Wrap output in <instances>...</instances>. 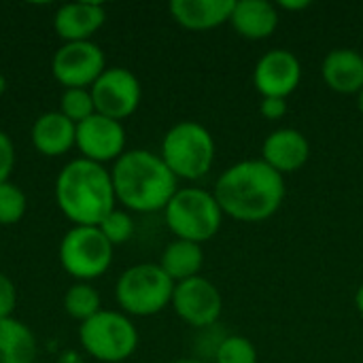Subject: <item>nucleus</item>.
<instances>
[{
  "label": "nucleus",
  "instance_id": "nucleus-1",
  "mask_svg": "<svg viewBox=\"0 0 363 363\" xmlns=\"http://www.w3.org/2000/svg\"><path fill=\"white\" fill-rule=\"evenodd\" d=\"M213 194L223 215L259 223L279 213L285 200V177L262 160H245L219 174Z\"/></svg>",
  "mask_w": 363,
  "mask_h": 363
},
{
  "label": "nucleus",
  "instance_id": "nucleus-2",
  "mask_svg": "<svg viewBox=\"0 0 363 363\" xmlns=\"http://www.w3.org/2000/svg\"><path fill=\"white\" fill-rule=\"evenodd\" d=\"M117 202L130 213H157L177 194V177L160 153L147 149L125 151L111 168Z\"/></svg>",
  "mask_w": 363,
  "mask_h": 363
},
{
  "label": "nucleus",
  "instance_id": "nucleus-3",
  "mask_svg": "<svg viewBox=\"0 0 363 363\" xmlns=\"http://www.w3.org/2000/svg\"><path fill=\"white\" fill-rule=\"evenodd\" d=\"M55 202L74 225H100L117 206L111 170L85 157L68 162L55 179Z\"/></svg>",
  "mask_w": 363,
  "mask_h": 363
},
{
  "label": "nucleus",
  "instance_id": "nucleus-4",
  "mask_svg": "<svg viewBox=\"0 0 363 363\" xmlns=\"http://www.w3.org/2000/svg\"><path fill=\"white\" fill-rule=\"evenodd\" d=\"M164 217L168 230L179 240L202 245L217 236L225 215L213 191L202 187H179L164 208Z\"/></svg>",
  "mask_w": 363,
  "mask_h": 363
},
{
  "label": "nucleus",
  "instance_id": "nucleus-5",
  "mask_svg": "<svg viewBox=\"0 0 363 363\" xmlns=\"http://www.w3.org/2000/svg\"><path fill=\"white\" fill-rule=\"evenodd\" d=\"M160 157L177 179L198 181L213 168L215 138L198 121H179L164 134Z\"/></svg>",
  "mask_w": 363,
  "mask_h": 363
},
{
  "label": "nucleus",
  "instance_id": "nucleus-6",
  "mask_svg": "<svg viewBox=\"0 0 363 363\" xmlns=\"http://www.w3.org/2000/svg\"><path fill=\"white\" fill-rule=\"evenodd\" d=\"M174 285L160 264H136L117 279L115 298L125 315L153 317L170 306Z\"/></svg>",
  "mask_w": 363,
  "mask_h": 363
},
{
  "label": "nucleus",
  "instance_id": "nucleus-7",
  "mask_svg": "<svg viewBox=\"0 0 363 363\" xmlns=\"http://www.w3.org/2000/svg\"><path fill=\"white\" fill-rule=\"evenodd\" d=\"M81 347L102 363H121L130 359L138 347V330L125 313L100 311L79 328Z\"/></svg>",
  "mask_w": 363,
  "mask_h": 363
},
{
  "label": "nucleus",
  "instance_id": "nucleus-8",
  "mask_svg": "<svg viewBox=\"0 0 363 363\" xmlns=\"http://www.w3.org/2000/svg\"><path fill=\"white\" fill-rule=\"evenodd\" d=\"M113 249L98 225H72L60 242L57 257L77 283H89L111 268Z\"/></svg>",
  "mask_w": 363,
  "mask_h": 363
},
{
  "label": "nucleus",
  "instance_id": "nucleus-9",
  "mask_svg": "<svg viewBox=\"0 0 363 363\" xmlns=\"http://www.w3.org/2000/svg\"><path fill=\"white\" fill-rule=\"evenodd\" d=\"M104 70V51L94 40L64 43L51 60V72L64 89H89Z\"/></svg>",
  "mask_w": 363,
  "mask_h": 363
},
{
  "label": "nucleus",
  "instance_id": "nucleus-10",
  "mask_svg": "<svg viewBox=\"0 0 363 363\" xmlns=\"http://www.w3.org/2000/svg\"><path fill=\"white\" fill-rule=\"evenodd\" d=\"M89 91L94 98L96 113L111 117L115 121H123L130 115H134L143 98L138 77L123 66L106 68L89 87Z\"/></svg>",
  "mask_w": 363,
  "mask_h": 363
},
{
  "label": "nucleus",
  "instance_id": "nucleus-11",
  "mask_svg": "<svg viewBox=\"0 0 363 363\" xmlns=\"http://www.w3.org/2000/svg\"><path fill=\"white\" fill-rule=\"evenodd\" d=\"M177 317L191 328L204 330L217 323L223 311V298L215 283L204 277H194L174 285L172 302Z\"/></svg>",
  "mask_w": 363,
  "mask_h": 363
},
{
  "label": "nucleus",
  "instance_id": "nucleus-12",
  "mask_svg": "<svg viewBox=\"0 0 363 363\" xmlns=\"http://www.w3.org/2000/svg\"><path fill=\"white\" fill-rule=\"evenodd\" d=\"M74 147L81 155L96 164L117 162L125 153V128L121 121L94 113L89 119L77 123Z\"/></svg>",
  "mask_w": 363,
  "mask_h": 363
},
{
  "label": "nucleus",
  "instance_id": "nucleus-13",
  "mask_svg": "<svg viewBox=\"0 0 363 363\" xmlns=\"http://www.w3.org/2000/svg\"><path fill=\"white\" fill-rule=\"evenodd\" d=\"M302 81V64L289 49L266 51L253 68V85L262 98L287 100Z\"/></svg>",
  "mask_w": 363,
  "mask_h": 363
},
{
  "label": "nucleus",
  "instance_id": "nucleus-14",
  "mask_svg": "<svg viewBox=\"0 0 363 363\" xmlns=\"http://www.w3.org/2000/svg\"><path fill=\"white\" fill-rule=\"evenodd\" d=\"M308 157H311L308 138L296 128H279L266 136L259 160L285 177L304 168Z\"/></svg>",
  "mask_w": 363,
  "mask_h": 363
},
{
  "label": "nucleus",
  "instance_id": "nucleus-15",
  "mask_svg": "<svg viewBox=\"0 0 363 363\" xmlns=\"http://www.w3.org/2000/svg\"><path fill=\"white\" fill-rule=\"evenodd\" d=\"M106 11L98 2H70L55 11L53 28L64 43L91 40V36L104 26Z\"/></svg>",
  "mask_w": 363,
  "mask_h": 363
},
{
  "label": "nucleus",
  "instance_id": "nucleus-16",
  "mask_svg": "<svg viewBox=\"0 0 363 363\" xmlns=\"http://www.w3.org/2000/svg\"><path fill=\"white\" fill-rule=\"evenodd\" d=\"M323 83L336 94H359L363 87V53L357 49L340 47L330 51L321 64Z\"/></svg>",
  "mask_w": 363,
  "mask_h": 363
},
{
  "label": "nucleus",
  "instance_id": "nucleus-17",
  "mask_svg": "<svg viewBox=\"0 0 363 363\" xmlns=\"http://www.w3.org/2000/svg\"><path fill=\"white\" fill-rule=\"evenodd\" d=\"M168 9L181 28L204 32L230 21L234 0H172Z\"/></svg>",
  "mask_w": 363,
  "mask_h": 363
},
{
  "label": "nucleus",
  "instance_id": "nucleus-18",
  "mask_svg": "<svg viewBox=\"0 0 363 363\" xmlns=\"http://www.w3.org/2000/svg\"><path fill=\"white\" fill-rule=\"evenodd\" d=\"M32 145L40 155L60 157L74 147L77 123L66 119L60 111H49L36 117L30 132Z\"/></svg>",
  "mask_w": 363,
  "mask_h": 363
},
{
  "label": "nucleus",
  "instance_id": "nucleus-19",
  "mask_svg": "<svg viewBox=\"0 0 363 363\" xmlns=\"http://www.w3.org/2000/svg\"><path fill=\"white\" fill-rule=\"evenodd\" d=\"M279 9L268 0H234L230 23L249 40H264L279 28Z\"/></svg>",
  "mask_w": 363,
  "mask_h": 363
},
{
  "label": "nucleus",
  "instance_id": "nucleus-20",
  "mask_svg": "<svg viewBox=\"0 0 363 363\" xmlns=\"http://www.w3.org/2000/svg\"><path fill=\"white\" fill-rule=\"evenodd\" d=\"M160 266L174 283H183L187 279L200 277V270L204 266L202 245L174 238L164 249V253L160 257Z\"/></svg>",
  "mask_w": 363,
  "mask_h": 363
},
{
  "label": "nucleus",
  "instance_id": "nucleus-21",
  "mask_svg": "<svg viewBox=\"0 0 363 363\" xmlns=\"http://www.w3.org/2000/svg\"><path fill=\"white\" fill-rule=\"evenodd\" d=\"M36 338L15 317L0 319V363H34Z\"/></svg>",
  "mask_w": 363,
  "mask_h": 363
},
{
  "label": "nucleus",
  "instance_id": "nucleus-22",
  "mask_svg": "<svg viewBox=\"0 0 363 363\" xmlns=\"http://www.w3.org/2000/svg\"><path fill=\"white\" fill-rule=\"evenodd\" d=\"M100 294L89 285V283H74L66 294H64V311L68 317L77 321H87L94 315H98L100 308Z\"/></svg>",
  "mask_w": 363,
  "mask_h": 363
},
{
  "label": "nucleus",
  "instance_id": "nucleus-23",
  "mask_svg": "<svg viewBox=\"0 0 363 363\" xmlns=\"http://www.w3.org/2000/svg\"><path fill=\"white\" fill-rule=\"evenodd\" d=\"M60 113L66 119H70L72 123H81V121L89 119L96 113L91 91L89 89H79V87L64 89L62 96H60Z\"/></svg>",
  "mask_w": 363,
  "mask_h": 363
},
{
  "label": "nucleus",
  "instance_id": "nucleus-24",
  "mask_svg": "<svg viewBox=\"0 0 363 363\" xmlns=\"http://www.w3.org/2000/svg\"><path fill=\"white\" fill-rule=\"evenodd\" d=\"M28 211V198L23 189L11 181L0 185V225H15Z\"/></svg>",
  "mask_w": 363,
  "mask_h": 363
},
{
  "label": "nucleus",
  "instance_id": "nucleus-25",
  "mask_svg": "<svg viewBox=\"0 0 363 363\" xmlns=\"http://www.w3.org/2000/svg\"><path fill=\"white\" fill-rule=\"evenodd\" d=\"M257 349L245 336H228L215 351V363H257Z\"/></svg>",
  "mask_w": 363,
  "mask_h": 363
},
{
  "label": "nucleus",
  "instance_id": "nucleus-26",
  "mask_svg": "<svg viewBox=\"0 0 363 363\" xmlns=\"http://www.w3.org/2000/svg\"><path fill=\"white\" fill-rule=\"evenodd\" d=\"M100 232L104 234V238L113 245V247H117V245H125L130 238H132V234H134V219H132V215L128 213V211H123V208H113L102 221H100Z\"/></svg>",
  "mask_w": 363,
  "mask_h": 363
},
{
  "label": "nucleus",
  "instance_id": "nucleus-27",
  "mask_svg": "<svg viewBox=\"0 0 363 363\" xmlns=\"http://www.w3.org/2000/svg\"><path fill=\"white\" fill-rule=\"evenodd\" d=\"M15 306H17V287L11 281V277L0 272V319L13 317Z\"/></svg>",
  "mask_w": 363,
  "mask_h": 363
},
{
  "label": "nucleus",
  "instance_id": "nucleus-28",
  "mask_svg": "<svg viewBox=\"0 0 363 363\" xmlns=\"http://www.w3.org/2000/svg\"><path fill=\"white\" fill-rule=\"evenodd\" d=\"M15 170V145L6 132L0 130V185L9 181Z\"/></svg>",
  "mask_w": 363,
  "mask_h": 363
},
{
  "label": "nucleus",
  "instance_id": "nucleus-29",
  "mask_svg": "<svg viewBox=\"0 0 363 363\" xmlns=\"http://www.w3.org/2000/svg\"><path fill=\"white\" fill-rule=\"evenodd\" d=\"M259 113L268 121H279V119H283L287 115V100H283V98H262Z\"/></svg>",
  "mask_w": 363,
  "mask_h": 363
},
{
  "label": "nucleus",
  "instance_id": "nucleus-30",
  "mask_svg": "<svg viewBox=\"0 0 363 363\" xmlns=\"http://www.w3.org/2000/svg\"><path fill=\"white\" fill-rule=\"evenodd\" d=\"M308 6H311V2H308V0H298V2L281 0V2L277 4V9H283V11H304V9H308Z\"/></svg>",
  "mask_w": 363,
  "mask_h": 363
},
{
  "label": "nucleus",
  "instance_id": "nucleus-31",
  "mask_svg": "<svg viewBox=\"0 0 363 363\" xmlns=\"http://www.w3.org/2000/svg\"><path fill=\"white\" fill-rule=\"evenodd\" d=\"M355 308L359 311V315H363V283L359 285L357 294H355Z\"/></svg>",
  "mask_w": 363,
  "mask_h": 363
},
{
  "label": "nucleus",
  "instance_id": "nucleus-32",
  "mask_svg": "<svg viewBox=\"0 0 363 363\" xmlns=\"http://www.w3.org/2000/svg\"><path fill=\"white\" fill-rule=\"evenodd\" d=\"M357 108H359V113L363 115V87L359 89V94H357Z\"/></svg>",
  "mask_w": 363,
  "mask_h": 363
},
{
  "label": "nucleus",
  "instance_id": "nucleus-33",
  "mask_svg": "<svg viewBox=\"0 0 363 363\" xmlns=\"http://www.w3.org/2000/svg\"><path fill=\"white\" fill-rule=\"evenodd\" d=\"M6 91V79H4V74H0V96Z\"/></svg>",
  "mask_w": 363,
  "mask_h": 363
},
{
  "label": "nucleus",
  "instance_id": "nucleus-34",
  "mask_svg": "<svg viewBox=\"0 0 363 363\" xmlns=\"http://www.w3.org/2000/svg\"><path fill=\"white\" fill-rule=\"evenodd\" d=\"M172 363H202V362H198V359H179V362H172Z\"/></svg>",
  "mask_w": 363,
  "mask_h": 363
},
{
  "label": "nucleus",
  "instance_id": "nucleus-35",
  "mask_svg": "<svg viewBox=\"0 0 363 363\" xmlns=\"http://www.w3.org/2000/svg\"><path fill=\"white\" fill-rule=\"evenodd\" d=\"M362 53H363V51H362Z\"/></svg>",
  "mask_w": 363,
  "mask_h": 363
}]
</instances>
